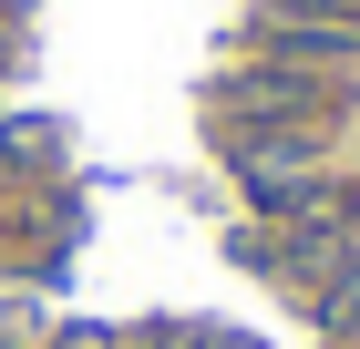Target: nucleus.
Masks as SVG:
<instances>
[{
	"mask_svg": "<svg viewBox=\"0 0 360 349\" xmlns=\"http://www.w3.org/2000/svg\"><path fill=\"white\" fill-rule=\"evenodd\" d=\"M330 268H340V277L319 288V319H330V329H350V319H360V246H340Z\"/></svg>",
	"mask_w": 360,
	"mask_h": 349,
	"instance_id": "1",
	"label": "nucleus"
}]
</instances>
